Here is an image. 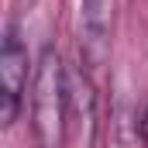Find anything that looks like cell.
I'll return each mask as SVG.
<instances>
[{
    "label": "cell",
    "mask_w": 148,
    "mask_h": 148,
    "mask_svg": "<svg viewBox=\"0 0 148 148\" xmlns=\"http://www.w3.org/2000/svg\"><path fill=\"white\" fill-rule=\"evenodd\" d=\"M79 48H83V59L90 66L103 62V52H107V14H103V0H83L79 3Z\"/></svg>",
    "instance_id": "3957f363"
},
{
    "label": "cell",
    "mask_w": 148,
    "mask_h": 148,
    "mask_svg": "<svg viewBox=\"0 0 148 148\" xmlns=\"http://www.w3.org/2000/svg\"><path fill=\"white\" fill-rule=\"evenodd\" d=\"M66 100H69L66 66L55 48H45L35 69V93H31V124L38 148H66Z\"/></svg>",
    "instance_id": "6da1fadb"
},
{
    "label": "cell",
    "mask_w": 148,
    "mask_h": 148,
    "mask_svg": "<svg viewBox=\"0 0 148 148\" xmlns=\"http://www.w3.org/2000/svg\"><path fill=\"white\" fill-rule=\"evenodd\" d=\"M141 131H145V138H148V114H145V127H141Z\"/></svg>",
    "instance_id": "277c9868"
},
{
    "label": "cell",
    "mask_w": 148,
    "mask_h": 148,
    "mask_svg": "<svg viewBox=\"0 0 148 148\" xmlns=\"http://www.w3.org/2000/svg\"><path fill=\"white\" fill-rule=\"evenodd\" d=\"M0 79H3V124H14V117L21 110V93L28 83V48L21 45V38L14 28H7L3 48H0Z\"/></svg>",
    "instance_id": "7a4b0ae2"
}]
</instances>
